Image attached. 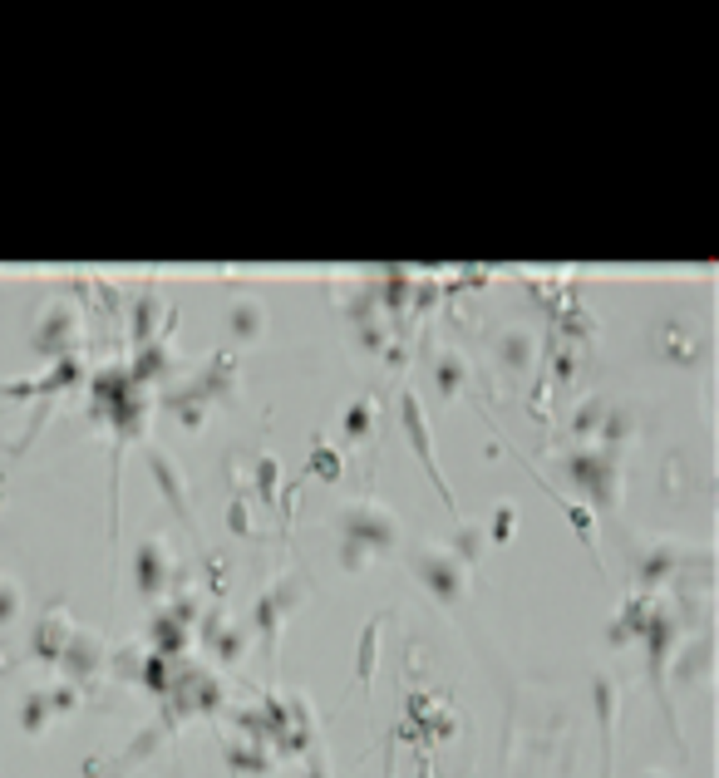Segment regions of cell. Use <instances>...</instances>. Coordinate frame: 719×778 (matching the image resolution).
Segmentation results:
<instances>
[{
    "label": "cell",
    "mask_w": 719,
    "mask_h": 778,
    "mask_svg": "<svg viewBox=\"0 0 719 778\" xmlns=\"http://www.w3.org/2000/svg\"><path fill=\"white\" fill-rule=\"evenodd\" d=\"M400 429H404V439H409L414 458L424 464V473L434 478V488H439L444 508H449V512H458V498H454L449 478H444L439 458H434V429H429V414H424V399H419V389H404V394H400Z\"/></svg>",
    "instance_id": "1"
},
{
    "label": "cell",
    "mask_w": 719,
    "mask_h": 778,
    "mask_svg": "<svg viewBox=\"0 0 719 778\" xmlns=\"http://www.w3.org/2000/svg\"><path fill=\"white\" fill-rule=\"evenodd\" d=\"M340 528H346V547H394L404 538V528H400V518H394L384 502H374V498H364L355 502V508H346V518H340Z\"/></svg>",
    "instance_id": "2"
},
{
    "label": "cell",
    "mask_w": 719,
    "mask_h": 778,
    "mask_svg": "<svg viewBox=\"0 0 719 778\" xmlns=\"http://www.w3.org/2000/svg\"><path fill=\"white\" fill-rule=\"evenodd\" d=\"M143 458H148V473L158 478V488H163V498H168V508L178 512L187 528H193V508H187V478H183V468L173 464V458L163 454L158 444H143Z\"/></svg>",
    "instance_id": "3"
},
{
    "label": "cell",
    "mask_w": 719,
    "mask_h": 778,
    "mask_svg": "<svg viewBox=\"0 0 719 778\" xmlns=\"http://www.w3.org/2000/svg\"><path fill=\"white\" fill-rule=\"evenodd\" d=\"M414 572H419L424 586H429L434 596H444V602H458V592H463V566H458L449 552H419L414 556Z\"/></svg>",
    "instance_id": "4"
},
{
    "label": "cell",
    "mask_w": 719,
    "mask_h": 778,
    "mask_svg": "<svg viewBox=\"0 0 719 778\" xmlns=\"http://www.w3.org/2000/svg\"><path fill=\"white\" fill-rule=\"evenodd\" d=\"M75 330H79V311L65 306V301H55V306H49V315H45V325L35 330V345H40L45 355H59L69 340H75Z\"/></svg>",
    "instance_id": "5"
},
{
    "label": "cell",
    "mask_w": 719,
    "mask_h": 778,
    "mask_svg": "<svg viewBox=\"0 0 719 778\" xmlns=\"http://www.w3.org/2000/svg\"><path fill=\"white\" fill-rule=\"evenodd\" d=\"M463 380H468V365H463V355H458L454 345L434 355V384H439V394H444V399L458 394V384H463Z\"/></svg>",
    "instance_id": "6"
},
{
    "label": "cell",
    "mask_w": 719,
    "mask_h": 778,
    "mask_svg": "<svg viewBox=\"0 0 719 778\" xmlns=\"http://www.w3.org/2000/svg\"><path fill=\"white\" fill-rule=\"evenodd\" d=\"M493 350H498V360H503V370H508V375H517V370H527V360H533V335L508 330L503 340L493 345Z\"/></svg>",
    "instance_id": "7"
},
{
    "label": "cell",
    "mask_w": 719,
    "mask_h": 778,
    "mask_svg": "<svg viewBox=\"0 0 719 778\" xmlns=\"http://www.w3.org/2000/svg\"><path fill=\"white\" fill-rule=\"evenodd\" d=\"M262 330H266L262 301H237V306H232V335H237V340H256Z\"/></svg>",
    "instance_id": "8"
},
{
    "label": "cell",
    "mask_w": 719,
    "mask_h": 778,
    "mask_svg": "<svg viewBox=\"0 0 719 778\" xmlns=\"http://www.w3.org/2000/svg\"><path fill=\"white\" fill-rule=\"evenodd\" d=\"M370 424H374V399L364 394V399H355V404L346 409V434L350 439H364V434H370Z\"/></svg>",
    "instance_id": "9"
},
{
    "label": "cell",
    "mask_w": 719,
    "mask_h": 778,
    "mask_svg": "<svg viewBox=\"0 0 719 778\" xmlns=\"http://www.w3.org/2000/svg\"><path fill=\"white\" fill-rule=\"evenodd\" d=\"M552 502H557V508L567 512V518H571V528H577V538L591 547V532H597V528H591V512H587V508H577V502H571V498H562V493H557V498H552Z\"/></svg>",
    "instance_id": "10"
},
{
    "label": "cell",
    "mask_w": 719,
    "mask_h": 778,
    "mask_svg": "<svg viewBox=\"0 0 719 778\" xmlns=\"http://www.w3.org/2000/svg\"><path fill=\"white\" fill-rule=\"evenodd\" d=\"M276 458L271 454H256V493H262L266 502H276Z\"/></svg>",
    "instance_id": "11"
},
{
    "label": "cell",
    "mask_w": 719,
    "mask_h": 778,
    "mask_svg": "<svg viewBox=\"0 0 719 778\" xmlns=\"http://www.w3.org/2000/svg\"><path fill=\"white\" fill-rule=\"evenodd\" d=\"M227 528H232V538H252V518H247V493H237V498L227 502Z\"/></svg>",
    "instance_id": "12"
},
{
    "label": "cell",
    "mask_w": 719,
    "mask_h": 778,
    "mask_svg": "<svg viewBox=\"0 0 719 778\" xmlns=\"http://www.w3.org/2000/svg\"><path fill=\"white\" fill-rule=\"evenodd\" d=\"M340 468H346L340 454L336 448H320V444H316V454H310V464H306V473H320V478H340Z\"/></svg>",
    "instance_id": "13"
},
{
    "label": "cell",
    "mask_w": 719,
    "mask_h": 778,
    "mask_svg": "<svg viewBox=\"0 0 719 778\" xmlns=\"http://www.w3.org/2000/svg\"><path fill=\"white\" fill-rule=\"evenodd\" d=\"M513 518H517L513 502H503V508L493 512V528H488V538H493V542H508V538H513Z\"/></svg>",
    "instance_id": "14"
},
{
    "label": "cell",
    "mask_w": 719,
    "mask_h": 778,
    "mask_svg": "<svg viewBox=\"0 0 719 778\" xmlns=\"http://www.w3.org/2000/svg\"><path fill=\"white\" fill-rule=\"evenodd\" d=\"M478 538H483L478 528H458V547H463V556H478Z\"/></svg>",
    "instance_id": "15"
},
{
    "label": "cell",
    "mask_w": 719,
    "mask_h": 778,
    "mask_svg": "<svg viewBox=\"0 0 719 778\" xmlns=\"http://www.w3.org/2000/svg\"><path fill=\"white\" fill-rule=\"evenodd\" d=\"M374 630H380V626H370V630H364V640H360V665L364 670H370V660H374Z\"/></svg>",
    "instance_id": "16"
},
{
    "label": "cell",
    "mask_w": 719,
    "mask_h": 778,
    "mask_svg": "<svg viewBox=\"0 0 719 778\" xmlns=\"http://www.w3.org/2000/svg\"><path fill=\"white\" fill-rule=\"evenodd\" d=\"M10 611H15V586H10V582H0V621H5Z\"/></svg>",
    "instance_id": "17"
}]
</instances>
